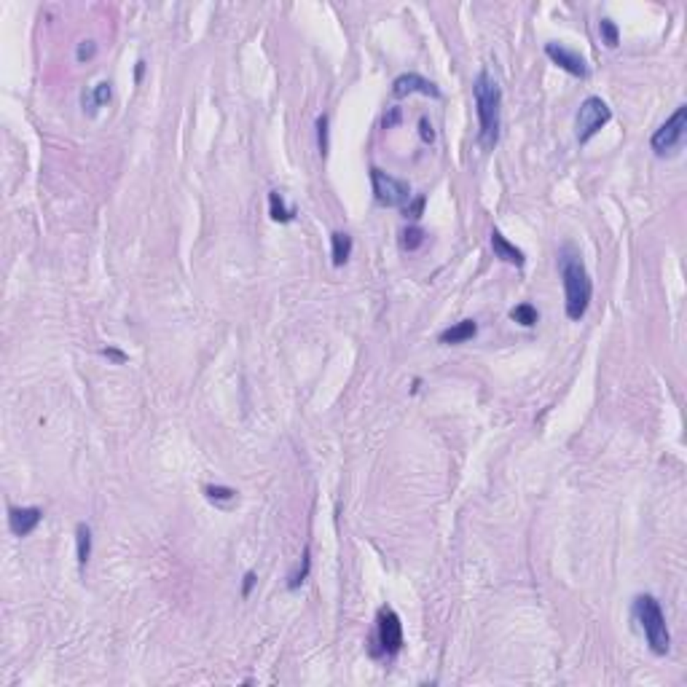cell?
Wrapping results in <instances>:
<instances>
[{"label": "cell", "instance_id": "6da1fadb", "mask_svg": "<svg viewBox=\"0 0 687 687\" xmlns=\"http://www.w3.org/2000/svg\"><path fill=\"white\" fill-rule=\"evenodd\" d=\"M473 97H475V113H478V140L486 151H491L500 140V124H502V89L497 78L481 70L473 81Z\"/></svg>", "mask_w": 687, "mask_h": 687}, {"label": "cell", "instance_id": "7a4b0ae2", "mask_svg": "<svg viewBox=\"0 0 687 687\" xmlns=\"http://www.w3.org/2000/svg\"><path fill=\"white\" fill-rule=\"evenodd\" d=\"M559 271H561V285H564L566 317L583 320L591 306V296H593V282H591L586 263L572 247H564L559 255Z\"/></svg>", "mask_w": 687, "mask_h": 687}, {"label": "cell", "instance_id": "3957f363", "mask_svg": "<svg viewBox=\"0 0 687 687\" xmlns=\"http://www.w3.org/2000/svg\"><path fill=\"white\" fill-rule=\"evenodd\" d=\"M634 618H636V623H639L642 634H645L647 647L655 655H666L668 650H671V634H668L661 602L652 593L636 596V602H634Z\"/></svg>", "mask_w": 687, "mask_h": 687}, {"label": "cell", "instance_id": "277c9868", "mask_svg": "<svg viewBox=\"0 0 687 687\" xmlns=\"http://www.w3.org/2000/svg\"><path fill=\"white\" fill-rule=\"evenodd\" d=\"M612 119V110L602 97H586L580 110H577V119H575V129H577V142L586 145L591 137H596L602 129Z\"/></svg>", "mask_w": 687, "mask_h": 687}, {"label": "cell", "instance_id": "5b68a950", "mask_svg": "<svg viewBox=\"0 0 687 687\" xmlns=\"http://www.w3.org/2000/svg\"><path fill=\"white\" fill-rule=\"evenodd\" d=\"M687 132V105H679L671 119H666V124H661L655 129V135L650 137V148L655 151V156H666V153H674L682 140H685Z\"/></svg>", "mask_w": 687, "mask_h": 687}, {"label": "cell", "instance_id": "8992f818", "mask_svg": "<svg viewBox=\"0 0 687 687\" xmlns=\"http://www.w3.org/2000/svg\"><path fill=\"white\" fill-rule=\"evenodd\" d=\"M376 642L387 658H392L403 650V623L392 607H382L376 615Z\"/></svg>", "mask_w": 687, "mask_h": 687}, {"label": "cell", "instance_id": "52a82bcc", "mask_svg": "<svg viewBox=\"0 0 687 687\" xmlns=\"http://www.w3.org/2000/svg\"><path fill=\"white\" fill-rule=\"evenodd\" d=\"M371 185H373V196L382 207H403L411 199V188L408 183L398 180L392 175L382 172L379 167H371Z\"/></svg>", "mask_w": 687, "mask_h": 687}, {"label": "cell", "instance_id": "ba28073f", "mask_svg": "<svg viewBox=\"0 0 687 687\" xmlns=\"http://www.w3.org/2000/svg\"><path fill=\"white\" fill-rule=\"evenodd\" d=\"M545 54H548V60L553 62V65H559L561 70H566L569 76H575V78H588V65L577 51H572V49H566V46H559V43H545Z\"/></svg>", "mask_w": 687, "mask_h": 687}, {"label": "cell", "instance_id": "9c48e42d", "mask_svg": "<svg viewBox=\"0 0 687 687\" xmlns=\"http://www.w3.org/2000/svg\"><path fill=\"white\" fill-rule=\"evenodd\" d=\"M392 94L395 97H408V94H425V97H441V89L432 81H427L419 73H403L392 81Z\"/></svg>", "mask_w": 687, "mask_h": 687}, {"label": "cell", "instance_id": "30bf717a", "mask_svg": "<svg viewBox=\"0 0 687 687\" xmlns=\"http://www.w3.org/2000/svg\"><path fill=\"white\" fill-rule=\"evenodd\" d=\"M43 513L41 507H11L8 510V526L17 537H27L35 532V526L41 524Z\"/></svg>", "mask_w": 687, "mask_h": 687}, {"label": "cell", "instance_id": "8fae6325", "mask_svg": "<svg viewBox=\"0 0 687 687\" xmlns=\"http://www.w3.org/2000/svg\"><path fill=\"white\" fill-rule=\"evenodd\" d=\"M489 242H491V250H494V258L510 263V266H518V269L526 263L524 250H521V247H516L513 242H507L505 237H502V231H497V228H494V231L489 234Z\"/></svg>", "mask_w": 687, "mask_h": 687}, {"label": "cell", "instance_id": "7c38bea8", "mask_svg": "<svg viewBox=\"0 0 687 687\" xmlns=\"http://www.w3.org/2000/svg\"><path fill=\"white\" fill-rule=\"evenodd\" d=\"M475 333H478V323H475V320H462V323H457V325H451V328H446V330H441L438 341L441 344H465V341H470Z\"/></svg>", "mask_w": 687, "mask_h": 687}, {"label": "cell", "instance_id": "4fadbf2b", "mask_svg": "<svg viewBox=\"0 0 687 687\" xmlns=\"http://www.w3.org/2000/svg\"><path fill=\"white\" fill-rule=\"evenodd\" d=\"M113 97V89H110V81H100L92 86V92L89 94H83V110H89L92 116L100 110L102 105H108Z\"/></svg>", "mask_w": 687, "mask_h": 687}, {"label": "cell", "instance_id": "5bb4252c", "mask_svg": "<svg viewBox=\"0 0 687 687\" xmlns=\"http://www.w3.org/2000/svg\"><path fill=\"white\" fill-rule=\"evenodd\" d=\"M330 255H333V266L336 269L352 258V237L346 231H333L330 234Z\"/></svg>", "mask_w": 687, "mask_h": 687}, {"label": "cell", "instance_id": "9a60e30c", "mask_svg": "<svg viewBox=\"0 0 687 687\" xmlns=\"http://www.w3.org/2000/svg\"><path fill=\"white\" fill-rule=\"evenodd\" d=\"M269 215H271V221H277V223H290L296 218V210L285 204L280 191H271V194H269Z\"/></svg>", "mask_w": 687, "mask_h": 687}, {"label": "cell", "instance_id": "2e32d148", "mask_svg": "<svg viewBox=\"0 0 687 687\" xmlns=\"http://www.w3.org/2000/svg\"><path fill=\"white\" fill-rule=\"evenodd\" d=\"M76 553H78V566H86L92 559V529L89 524L76 526Z\"/></svg>", "mask_w": 687, "mask_h": 687}, {"label": "cell", "instance_id": "e0dca14e", "mask_svg": "<svg viewBox=\"0 0 687 687\" xmlns=\"http://www.w3.org/2000/svg\"><path fill=\"white\" fill-rule=\"evenodd\" d=\"M510 320L518 325H524V328H534L537 320H540V312H537V306L534 303H518V306H513L510 309Z\"/></svg>", "mask_w": 687, "mask_h": 687}, {"label": "cell", "instance_id": "ac0fdd59", "mask_svg": "<svg viewBox=\"0 0 687 687\" xmlns=\"http://www.w3.org/2000/svg\"><path fill=\"white\" fill-rule=\"evenodd\" d=\"M599 35H602V43H604L607 49H618V43H620V30H618V24L612 19H599Z\"/></svg>", "mask_w": 687, "mask_h": 687}, {"label": "cell", "instance_id": "d6986e66", "mask_svg": "<svg viewBox=\"0 0 687 687\" xmlns=\"http://www.w3.org/2000/svg\"><path fill=\"white\" fill-rule=\"evenodd\" d=\"M309 566H312V550H309V548H303L301 566H298V572H296V575H290V583H287L290 591H296L298 586H303V580L309 577Z\"/></svg>", "mask_w": 687, "mask_h": 687}, {"label": "cell", "instance_id": "ffe728a7", "mask_svg": "<svg viewBox=\"0 0 687 687\" xmlns=\"http://www.w3.org/2000/svg\"><path fill=\"white\" fill-rule=\"evenodd\" d=\"M422 244H425V231H422L419 226H408L403 231V250L414 253V250H419Z\"/></svg>", "mask_w": 687, "mask_h": 687}, {"label": "cell", "instance_id": "44dd1931", "mask_svg": "<svg viewBox=\"0 0 687 687\" xmlns=\"http://www.w3.org/2000/svg\"><path fill=\"white\" fill-rule=\"evenodd\" d=\"M204 491H207V497H210V500H215V502H228V500H237V491H234V489H228V486H207Z\"/></svg>", "mask_w": 687, "mask_h": 687}, {"label": "cell", "instance_id": "7402d4cb", "mask_svg": "<svg viewBox=\"0 0 687 687\" xmlns=\"http://www.w3.org/2000/svg\"><path fill=\"white\" fill-rule=\"evenodd\" d=\"M317 145H320V153L328 156V148H330V140H328V116L317 119Z\"/></svg>", "mask_w": 687, "mask_h": 687}, {"label": "cell", "instance_id": "603a6c76", "mask_svg": "<svg viewBox=\"0 0 687 687\" xmlns=\"http://www.w3.org/2000/svg\"><path fill=\"white\" fill-rule=\"evenodd\" d=\"M94 54H97V43L94 41H81L78 43V49H76V60L78 62L94 60Z\"/></svg>", "mask_w": 687, "mask_h": 687}, {"label": "cell", "instance_id": "cb8c5ba5", "mask_svg": "<svg viewBox=\"0 0 687 687\" xmlns=\"http://www.w3.org/2000/svg\"><path fill=\"white\" fill-rule=\"evenodd\" d=\"M419 135H422V140L425 142H435V129H432V121H430L427 116L419 119Z\"/></svg>", "mask_w": 687, "mask_h": 687}, {"label": "cell", "instance_id": "d4e9b609", "mask_svg": "<svg viewBox=\"0 0 687 687\" xmlns=\"http://www.w3.org/2000/svg\"><path fill=\"white\" fill-rule=\"evenodd\" d=\"M422 207H425V199L419 196L414 204H405V215H411V218H419L422 215Z\"/></svg>", "mask_w": 687, "mask_h": 687}, {"label": "cell", "instance_id": "484cf974", "mask_svg": "<svg viewBox=\"0 0 687 687\" xmlns=\"http://www.w3.org/2000/svg\"><path fill=\"white\" fill-rule=\"evenodd\" d=\"M255 572H247L244 575V583H242V596H250V591H253V586H255Z\"/></svg>", "mask_w": 687, "mask_h": 687}, {"label": "cell", "instance_id": "4316f807", "mask_svg": "<svg viewBox=\"0 0 687 687\" xmlns=\"http://www.w3.org/2000/svg\"><path fill=\"white\" fill-rule=\"evenodd\" d=\"M398 121H400V108H392V113L384 116V129H392Z\"/></svg>", "mask_w": 687, "mask_h": 687}, {"label": "cell", "instance_id": "83f0119b", "mask_svg": "<svg viewBox=\"0 0 687 687\" xmlns=\"http://www.w3.org/2000/svg\"><path fill=\"white\" fill-rule=\"evenodd\" d=\"M102 355H105V357H113L116 363H126V355L119 352V349H110V346H108V349H102Z\"/></svg>", "mask_w": 687, "mask_h": 687}, {"label": "cell", "instance_id": "f1b7e54d", "mask_svg": "<svg viewBox=\"0 0 687 687\" xmlns=\"http://www.w3.org/2000/svg\"><path fill=\"white\" fill-rule=\"evenodd\" d=\"M142 73H145V62H137V70H135V78H137V81L142 78Z\"/></svg>", "mask_w": 687, "mask_h": 687}]
</instances>
